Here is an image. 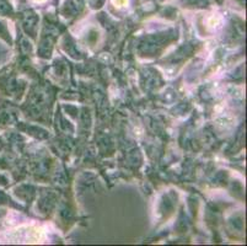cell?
Wrapping results in <instances>:
<instances>
[{"mask_svg": "<svg viewBox=\"0 0 247 246\" xmlns=\"http://www.w3.org/2000/svg\"><path fill=\"white\" fill-rule=\"evenodd\" d=\"M116 2H117L118 4H124V3H125V0H115V3H116Z\"/></svg>", "mask_w": 247, "mask_h": 246, "instance_id": "1", "label": "cell"}]
</instances>
